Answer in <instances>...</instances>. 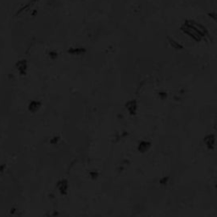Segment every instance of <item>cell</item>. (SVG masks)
Segmentation results:
<instances>
[{"label":"cell","mask_w":217,"mask_h":217,"mask_svg":"<svg viewBox=\"0 0 217 217\" xmlns=\"http://www.w3.org/2000/svg\"><path fill=\"white\" fill-rule=\"evenodd\" d=\"M15 67L20 76H26L27 73V69H28V64H27L26 60L22 59L17 61L15 64Z\"/></svg>","instance_id":"obj_4"},{"label":"cell","mask_w":217,"mask_h":217,"mask_svg":"<svg viewBox=\"0 0 217 217\" xmlns=\"http://www.w3.org/2000/svg\"><path fill=\"white\" fill-rule=\"evenodd\" d=\"M87 52V49L83 47H71L67 49V53L71 55H81L84 54Z\"/></svg>","instance_id":"obj_9"},{"label":"cell","mask_w":217,"mask_h":217,"mask_svg":"<svg viewBox=\"0 0 217 217\" xmlns=\"http://www.w3.org/2000/svg\"><path fill=\"white\" fill-rule=\"evenodd\" d=\"M58 191L60 192V193L61 195H66L68 193L69 190V182L67 179H60L58 181L57 184Z\"/></svg>","instance_id":"obj_3"},{"label":"cell","mask_w":217,"mask_h":217,"mask_svg":"<svg viewBox=\"0 0 217 217\" xmlns=\"http://www.w3.org/2000/svg\"><path fill=\"white\" fill-rule=\"evenodd\" d=\"M204 143L209 149H214L215 146V136L212 133L207 134L204 137Z\"/></svg>","instance_id":"obj_6"},{"label":"cell","mask_w":217,"mask_h":217,"mask_svg":"<svg viewBox=\"0 0 217 217\" xmlns=\"http://www.w3.org/2000/svg\"><path fill=\"white\" fill-rule=\"evenodd\" d=\"M125 107H126V110L131 115H135L137 114V101L136 99H130L128 100L126 103H125Z\"/></svg>","instance_id":"obj_5"},{"label":"cell","mask_w":217,"mask_h":217,"mask_svg":"<svg viewBox=\"0 0 217 217\" xmlns=\"http://www.w3.org/2000/svg\"><path fill=\"white\" fill-rule=\"evenodd\" d=\"M160 183H161V184H163V185H166V184L169 183V177H163V178L160 179Z\"/></svg>","instance_id":"obj_16"},{"label":"cell","mask_w":217,"mask_h":217,"mask_svg":"<svg viewBox=\"0 0 217 217\" xmlns=\"http://www.w3.org/2000/svg\"><path fill=\"white\" fill-rule=\"evenodd\" d=\"M37 1H38V0H30L26 4H25V5L22 6L21 8H20V9H18V11L16 12V14H15V15H20V14H22L23 12L26 11V10H27L28 9H30L32 6L34 5L35 3H37Z\"/></svg>","instance_id":"obj_10"},{"label":"cell","mask_w":217,"mask_h":217,"mask_svg":"<svg viewBox=\"0 0 217 217\" xmlns=\"http://www.w3.org/2000/svg\"><path fill=\"white\" fill-rule=\"evenodd\" d=\"M188 21L189 23H190V25H191V26L197 31L198 33L202 37V38L205 37L206 35L208 34V31H207L205 27H204L203 25H201L200 23L196 22V21H194L193 20H188Z\"/></svg>","instance_id":"obj_2"},{"label":"cell","mask_w":217,"mask_h":217,"mask_svg":"<svg viewBox=\"0 0 217 217\" xmlns=\"http://www.w3.org/2000/svg\"><path fill=\"white\" fill-rule=\"evenodd\" d=\"M42 107V103L39 100H32L28 104V110L31 113H36Z\"/></svg>","instance_id":"obj_8"},{"label":"cell","mask_w":217,"mask_h":217,"mask_svg":"<svg viewBox=\"0 0 217 217\" xmlns=\"http://www.w3.org/2000/svg\"><path fill=\"white\" fill-rule=\"evenodd\" d=\"M89 176L91 177V179L93 180H96L98 177V172H89Z\"/></svg>","instance_id":"obj_14"},{"label":"cell","mask_w":217,"mask_h":217,"mask_svg":"<svg viewBox=\"0 0 217 217\" xmlns=\"http://www.w3.org/2000/svg\"><path fill=\"white\" fill-rule=\"evenodd\" d=\"M167 41H168V43L170 45L172 46V48L175 49H184V47H183L181 43H179L178 42H177L176 40H174L172 37H167Z\"/></svg>","instance_id":"obj_11"},{"label":"cell","mask_w":217,"mask_h":217,"mask_svg":"<svg viewBox=\"0 0 217 217\" xmlns=\"http://www.w3.org/2000/svg\"><path fill=\"white\" fill-rule=\"evenodd\" d=\"M181 31L183 32L185 34H187L188 36H189L190 37H192L193 39L196 42H200L202 40V37L200 36L198 32L195 30L193 26L190 25L188 20H186L183 23V25L181 27Z\"/></svg>","instance_id":"obj_1"},{"label":"cell","mask_w":217,"mask_h":217,"mask_svg":"<svg viewBox=\"0 0 217 217\" xmlns=\"http://www.w3.org/2000/svg\"><path fill=\"white\" fill-rule=\"evenodd\" d=\"M208 14H209V17H211L212 19H213V20H216V14H215L214 12H211V13H209Z\"/></svg>","instance_id":"obj_17"},{"label":"cell","mask_w":217,"mask_h":217,"mask_svg":"<svg viewBox=\"0 0 217 217\" xmlns=\"http://www.w3.org/2000/svg\"><path fill=\"white\" fill-rule=\"evenodd\" d=\"M60 141V137H53L51 139H50V143L53 144V145H56Z\"/></svg>","instance_id":"obj_13"},{"label":"cell","mask_w":217,"mask_h":217,"mask_svg":"<svg viewBox=\"0 0 217 217\" xmlns=\"http://www.w3.org/2000/svg\"><path fill=\"white\" fill-rule=\"evenodd\" d=\"M49 57L51 60H55L58 57V53L56 51H50L49 53Z\"/></svg>","instance_id":"obj_15"},{"label":"cell","mask_w":217,"mask_h":217,"mask_svg":"<svg viewBox=\"0 0 217 217\" xmlns=\"http://www.w3.org/2000/svg\"><path fill=\"white\" fill-rule=\"evenodd\" d=\"M158 95H159V98H160V99L162 100L166 99V98H168V93L165 91H160V93H158Z\"/></svg>","instance_id":"obj_12"},{"label":"cell","mask_w":217,"mask_h":217,"mask_svg":"<svg viewBox=\"0 0 217 217\" xmlns=\"http://www.w3.org/2000/svg\"><path fill=\"white\" fill-rule=\"evenodd\" d=\"M151 148V143L148 140H142L137 145V150L141 154H145Z\"/></svg>","instance_id":"obj_7"}]
</instances>
